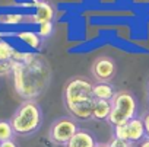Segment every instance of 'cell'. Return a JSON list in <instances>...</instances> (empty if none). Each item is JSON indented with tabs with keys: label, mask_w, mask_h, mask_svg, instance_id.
<instances>
[{
	"label": "cell",
	"mask_w": 149,
	"mask_h": 147,
	"mask_svg": "<svg viewBox=\"0 0 149 147\" xmlns=\"http://www.w3.org/2000/svg\"><path fill=\"white\" fill-rule=\"evenodd\" d=\"M12 76L16 93L25 101H35L50 85L51 68L44 57L29 52L25 61H13Z\"/></svg>",
	"instance_id": "6da1fadb"
},
{
	"label": "cell",
	"mask_w": 149,
	"mask_h": 147,
	"mask_svg": "<svg viewBox=\"0 0 149 147\" xmlns=\"http://www.w3.org/2000/svg\"><path fill=\"white\" fill-rule=\"evenodd\" d=\"M94 83L85 76H74L69 79L64 85L63 101L67 112L76 121H88L92 119V109L95 104Z\"/></svg>",
	"instance_id": "7a4b0ae2"
},
{
	"label": "cell",
	"mask_w": 149,
	"mask_h": 147,
	"mask_svg": "<svg viewBox=\"0 0 149 147\" xmlns=\"http://www.w3.org/2000/svg\"><path fill=\"white\" fill-rule=\"evenodd\" d=\"M42 109L37 101H24L10 118L15 135L28 137L35 134L42 125Z\"/></svg>",
	"instance_id": "3957f363"
},
{
	"label": "cell",
	"mask_w": 149,
	"mask_h": 147,
	"mask_svg": "<svg viewBox=\"0 0 149 147\" xmlns=\"http://www.w3.org/2000/svg\"><path fill=\"white\" fill-rule=\"evenodd\" d=\"M137 117V101L130 90H117L111 99V114L108 122L113 127L127 124Z\"/></svg>",
	"instance_id": "277c9868"
},
{
	"label": "cell",
	"mask_w": 149,
	"mask_h": 147,
	"mask_svg": "<svg viewBox=\"0 0 149 147\" xmlns=\"http://www.w3.org/2000/svg\"><path fill=\"white\" fill-rule=\"evenodd\" d=\"M78 130L79 125L76 119H73L72 117H60L51 124L48 130V137L54 144L66 146L69 140L78 133Z\"/></svg>",
	"instance_id": "5b68a950"
},
{
	"label": "cell",
	"mask_w": 149,
	"mask_h": 147,
	"mask_svg": "<svg viewBox=\"0 0 149 147\" xmlns=\"http://www.w3.org/2000/svg\"><path fill=\"white\" fill-rule=\"evenodd\" d=\"M117 73L116 60L110 55H100L94 60L91 66V75L97 82L110 83Z\"/></svg>",
	"instance_id": "8992f818"
},
{
	"label": "cell",
	"mask_w": 149,
	"mask_h": 147,
	"mask_svg": "<svg viewBox=\"0 0 149 147\" xmlns=\"http://www.w3.org/2000/svg\"><path fill=\"white\" fill-rule=\"evenodd\" d=\"M32 8H35V13L32 15L34 23L40 25L42 22L54 21V8L45 0H32Z\"/></svg>",
	"instance_id": "52a82bcc"
},
{
	"label": "cell",
	"mask_w": 149,
	"mask_h": 147,
	"mask_svg": "<svg viewBox=\"0 0 149 147\" xmlns=\"http://www.w3.org/2000/svg\"><path fill=\"white\" fill-rule=\"evenodd\" d=\"M127 127V141L130 144H136V143H142L146 138V133H145V125H143V119L136 117L132 121H129L126 124Z\"/></svg>",
	"instance_id": "ba28073f"
},
{
	"label": "cell",
	"mask_w": 149,
	"mask_h": 147,
	"mask_svg": "<svg viewBox=\"0 0 149 147\" xmlns=\"http://www.w3.org/2000/svg\"><path fill=\"white\" fill-rule=\"evenodd\" d=\"M97 144L98 141L91 131L79 128L78 133L69 140V143L64 147H97Z\"/></svg>",
	"instance_id": "9c48e42d"
},
{
	"label": "cell",
	"mask_w": 149,
	"mask_h": 147,
	"mask_svg": "<svg viewBox=\"0 0 149 147\" xmlns=\"http://www.w3.org/2000/svg\"><path fill=\"white\" fill-rule=\"evenodd\" d=\"M25 23H34L32 15L22 13H0V25L2 26H18Z\"/></svg>",
	"instance_id": "30bf717a"
},
{
	"label": "cell",
	"mask_w": 149,
	"mask_h": 147,
	"mask_svg": "<svg viewBox=\"0 0 149 147\" xmlns=\"http://www.w3.org/2000/svg\"><path fill=\"white\" fill-rule=\"evenodd\" d=\"M92 92H94V98L100 99V101H110L114 98L116 95V88L111 83H102V82H97L92 86Z\"/></svg>",
	"instance_id": "8fae6325"
},
{
	"label": "cell",
	"mask_w": 149,
	"mask_h": 147,
	"mask_svg": "<svg viewBox=\"0 0 149 147\" xmlns=\"http://www.w3.org/2000/svg\"><path fill=\"white\" fill-rule=\"evenodd\" d=\"M15 37L19 41H22L25 45H28L29 48H32L35 51H40L41 47H42V39L34 31H19V32L15 34Z\"/></svg>",
	"instance_id": "7c38bea8"
},
{
	"label": "cell",
	"mask_w": 149,
	"mask_h": 147,
	"mask_svg": "<svg viewBox=\"0 0 149 147\" xmlns=\"http://www.w3.org/2000/svg\"><path fill=\"white\" fill-rule=\"evenodd\" d=\"M110 114H111V102L110 101L95 99L94 109H92V119H95V121H108Z\"/></svg>",
	"instance_id": "4fadbf2b"
},
{
	"label": "cell",
	"mask_w": 149,
	"mask_h": 147,
	"mask_svg": "<svg viewBox=\"0 0 149 147\" xmlns=\"http://www.w3.org/2000/svg\"><path fill=\"white\" fill-rule=\"evenodd\" d=\"M16 48L6 39L0 41V61H12Z\"/></svg>",
	"instance_id": "5bb4252c"
},
{
	"label": "cell",
	"mask_w": 149,
	"mask_h": 147,
	"mask_svg": "<svg viewBox=\"0 0 149 147\" xmlns=\"http://www.w3.org/2000/svg\"><path fill=\"white\" fill-rule=\"evenodd\" d=\"M13 137H15V131L12 128L10 121L2 119L0 121V143L8 141V140H13Z\"/></svg>",
	"instance_id": "9a60e30c"
},
{
	"label": "cell",
	"mask_w": 149,
	"mask_h": 147,
	"mask_svg": "<svg viewBox=\"0 0 149 147\" xmlns=\"http://www.w3.org/2000/svg\"><path fill=\"white\" fill-rule=\"evenodd\" d=\"M53 32H54V23H53V22H42V23L38 25L37 34L40 35V38H41L42 41L47 39V38H50V37L53 35Z\"/></svg>",
	"instance_id": "2e32d148"
},
{
	"label": "cell",
	"mask_w": 149,
	"mask_h": 147,
	"mask_svg": "<svg viewBox=\"0 0 149 147\" xmlns=\"http://www.w3.org/2000/svg\"><path fill=\"white\" fill-rule=\"evenodd\" d=\"M12 67H13V60L12 61H0V77L12 75Z\"/></svg>",
	"instance_id": "e0dca14e"
},
{
	"label": "cell",
	"mask_w": 149,
	"mask_h": 147,
	"mask_svg": "<svg viewBox=\"0 0 149 147\" xmlns=\"http://www.w3.org/2000/svg\"><path fill=\"white\" fill-rule=\"evenodd\" d=\"M108 147H134V146L130 144V143H127V141H121V140H118V138L114 137V138L110 141Z\"/></svg>",
	"instance_id": "ac0fdd59"
},
{
	"label": "cell",
	"mask_w": 149,
	"mask_h": 147,
	"mask_svg": "<svg viewBox=\"0 0 149 147\" xmlns=\"http://www.w3.org/2000/svg\"><path fill=\"white\" fill-rule=\"evenodd\" d=\"M143 125H145V133H146V138H149V112H146L143 115Z\"/></svg>",
	"instance_id": "d6986e66"
},
{
	"label": "cell",
	"mask_w": 149,
	"mask_h": 147,
	"mask_svg": "<svg viewBox=\"0 0 149 147\" xmlns=\"http://www.w3.org/2000/svg\"><path fill=\"white\" fill-rule=\"evenodd\" d=\"M0 147H18V144H16L13 140H8V141L0 143Z\"/></svg>",
	"instance_id": "ffe728a7"
},
{
	"label": "cell",
	"mask_w": 149,
	"mask_h": 147,
	"mask_svg": "<svg viewBox=\"0 0 149 147\" xmlns=\"http://www.w3.org/2000/svg\"><path fill=\"white\" fill-rule=\"evenodd\" d=\"M15 34L16 32H3V31H0V41H3L8 37H15Z\"/></svg>",
	"instance_id": "44dd1931"
},
{
	"label": "cell",
	"mask_w": 149,
	"mask_h": 147,
	"mask_svg": "<svg viewBox=\"0 0 149 147\" xmlns=\"http://www.w3.org/2000/svg\"><path fill=\"white\" fill-rule=\"evenodd\" d=\"M137 147H149V138H145L142 143H139Z\"/></svg>",
	"instance_id": "7402d4cb"
},
{
	"label": "cell",
	"mask_w": 149,
	"mask_h": 147,
	"mask_svg": "<svg viewBox=\"0 0 149 147\" xmlns=\"http://www.w3.org/2000/svg\"><path fill=\"white\" fill-rule=\"evenodd\" d=\"M97 147H108V144H100V143H98Z\"/></svg>",
	"instance_id": "603a6c76"
},
{
	"label": "cell",
	"mask_w": 149,
	"mask_h": 147,
	"mask_svg": "<svg viewBox=\"0 0 149 147\" xmlns=\"http://www.w3.org/2000/svg\"><path fill=\"white\" fill-rule=\"evenodd\" d=\"M148 89H149V80H148Z\"/></svg>",
	"instance_id": "cb8c5ba5"
}]
</instances>
